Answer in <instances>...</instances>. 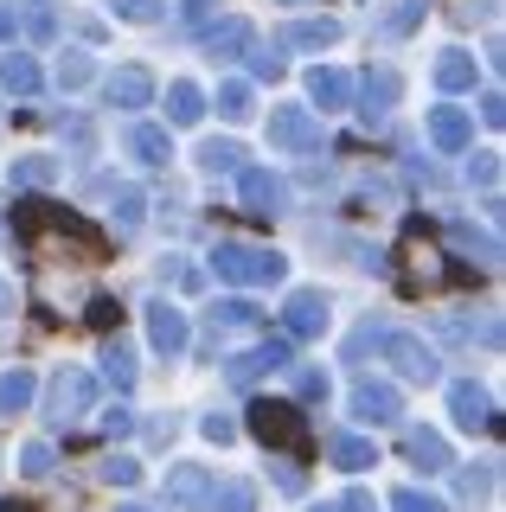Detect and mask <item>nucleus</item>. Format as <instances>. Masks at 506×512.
<instances>
[{
	"label": "nucleus",
	"instance_id": "33",
	"mask_svg": "<svg viewBox=\"0 0 506 512\" xmlns=\"http://www.w3.org/2000/svg\"><path fill=\"white\" fill-rule=\"evenodd\" d=\"M109 7L122 13V20H135V26H148V20H161V0H109Z\"/></svg>",
	"mask_w": 506,
	"mask_h": 512
},
{
	"label": "nucleus",
	"instance_id": "6",
	"mask_svg": "<svg viewBox=\"0 0 506 512\" xmlns=\"http://www.w3.org/2000/svg\"><path fill=\"white\" fill-rule=\"evenodd\" d=\"M327 320H334V314H327V295H321V288H295L289 308H282V327H289L295 340H321Z\"/></svg>",
	"mask_w": 506,
	"mask_h": 512
},
{
	"label": "nucleus",
	"instance_id": "35",
	"mask_svg": "<svg viewBox=\"0 0 506 512\" xmlns=\"http://www.w3.org/2000/svg\"><path fill=\"white\" fill-rule=\"evenodd\" d=\"M391 506H398V512H449V506H442V500H430V493H417V487L391 493Z\"/></svg>",
	"mask_w": 506,
	"mask_h": 512
},
{
	"label": "nucleus",
	"instance_id": "21",
	"mask_svg": "<svg viewBox=\"0 0 506 512\" xmlns=\"http://www.w3.org/2000/svg\"><path fill=\"white\" fill-rule=\"evenodd\" d=\"M391 103H398V71H372L366 77V103H359V109H366V122H378Z\"/></svg>",
	"mask_w": 506,
	"mask_h": 512
},
{
	"label": "nucleus",
	"instance_id": "19",
	"mask_svg": "<svg viewBox=\"0 0 506 512\" xmlns=\"http://www.w3.org/2000/svg\"><path fill=\"white\" fill-rule=\"evenodd\" d=\"M0 84H7L13 96H33L39 90V64L26 52H7V58H0Z\"/></svg>",
	"mask_w": 506,
	"mask_h": 512
},
{
	"label": "nucleus",
	"instance_id": "24",
	"mask_svg": "<svg viewBox=\"0 0 506 512\" xmlns=\"http://www.w3.org/2000/svg\"><path fill=\"white\" fill-rule=\"evenodd\" d=\"M103 378L116 384V391H129V384H135V352L122 346V340H109V346H103Z\"/></svg>",
	"mask_w": 506,
	"mask_h": 512
},
{
	"label": "nucleus",
	"instance_id": "34",
	"mask_svg": "<svg viewBox=\"0 0 506 512\" xmlns=\"http://www.w3.org/2000/svg\"><path fill=\"white\" fill-rule=\"evenodd\" d=\"M20 468L33 474V480H45V474H52V448H45V442H26L20 448Z\"/></svg>",
	"mask_w": 506,
	"mask_h": 512
},
{
	"label": "nucleus",
	"instance_id": "36",
	"mask_svg": "<svg viewBox=\"0 0 506 512\" xmlns=\"http://www.w3.org/2000/svg\"><path fill=\"white\" fill-rule=\"evenodd\" d=\"M103 480H109V487H135V480H141V468H135L129 455H116V461H103Z\"/></svg>",
	"mask_w": 506,
	"mask_h": 512
},
{
	"label": "nucleus",
	"instance_id": "47",
	"mask_svg": "<svg viewBox=\"0 0 506 512\" xmlns=\"http://www.w3.org/2000/svg\"><path fill=\"white\" fill-rule=\"evenodd\" d=\"M0 512H33V506H20V500H0Z\"/></svg>",
	"mask_w": 506,
	"mask_h": 512
},
{
	"label": "nucleus",
	"instance_id": "14",
	"mask_svg": "<svg viewBox=\"0 0 506 512\" xmlns=\"http://www.w3.org/2000/svg\"><path fill=\"white\" fill-rule=\"evenodd\" d=\"M109 103H116V109H141V103H154V77L141 71V64H122V71L109 77Z\"/></svg>",
	"mask_w": 506,
	"mask_h": 512
},
{
	"label": "nucleus",
	"instance_id": "2",
	"mask_svg": "<svg viewBox=\"0 0 506 512\" xmlns=\"http://www.w3.org/2000/svg\"><path fill=\"white\" fill-rule=\"evenodd\" d=\"M212 269H218V282L257 288V282H276L282 276V256L276 250H257V244H218L212 250Z\"/></svg>",
	"mask_w": 506,
	"mask_h": 512
},
{
	"label": "nucleus",
	"instance_id": "48",
	"mask_svg": "<svg viewBox=\"0 0 506 512\" xmlns=\"http://www.w3.org/2000/svg\"><path fill=\"white\" fill-rule=\"evenodd\" d=\"M116 512H148V506H135V500H129V506H116Z\"/></svg>",
	"mask_w": 506,
	"mask_h": 512
},
{
	"label": "nucleus",
	"instance_id": "42",
	"mask_svg": "<svg viewBox=\"0 0 506 512\" xmlns=\"http://www.w3.org/2000/svg\"><path fill=\"white\" fill-rule=\"evenodd\" d=\"M295 384H302V397H327V378H321V372H302Z\"/></svg>",
	"mask_w": 506,
	"mask_h": 512
},
{
	"label": "nucleus",
	"instance_id": "40",
	"mask_svg": "<svg viewBox=\"0 0 506 512\" xmlns=\"http://www.w3.org/2000/svg\"><path fill=\"white\" fill-rule=\"evenodd\" d=\"M474 180L494 186V180H500V160H494V154H481V160H474Z\"/></svg>",
	"mask_w": 506,
	"mask_h": 512
},
{
	"label": "nucleus",
	"instance_id": "46",
	"mask_svg": "<svg viewBox=\"0 0 506 512\" xmlns=\"http://www.w3.org/2000/svg\"><path fill=\"white\" fill-rule=\"evenodd\" d=\"M7 32H13V13H7V7H0V39H7Z\"/></svg>",
	"mask_w": 506,
	"mask_h": 512
},
{
	"label": "nucleus",
	"instance_id": "9",
	"mask_svg": "<svg viewBox=\"0 0 506 512\" xmlns=\"http://www.w3.org/2000/svg\"><path fill=\"white\" fill-rule=\"evenodd\" d=\"M282 365H295V359H289V340H263V346L237 352V359L225 365V378H231V384H250L257 372H282Z\"/></svg>",
	"mask_w": 506,
	"mask_h": 512
},
{
	"label": "nucleus",
	"instance_id": "11",
	"mask_svg": "<svg viewBox=\"0 0 506 512\" xmlns=\"http://www.w3.org/2000/svg\"><path fill=\"white\" fill-rule=\"evenodd\" d=\"M308 96L321 103V116H334V109L353 103V77L334 71V64H314V71H308Z\"/></svg>",
	"mask_w": 506,
	"mask_h": 512
},
{
	"label": "nucleus",
	"instance_id": "32",
	"mask_svg": "<svg viewBox=\"0 0 506 512\" xmlns=\"http://www.w3.org/2000/svg\"><path fill=\"white\" fill-rule=\"evenodd\" d=\"M90 77H97V64H90L84 52H71L65 64H58V84H65V90H84V84H90Z\"/></svg>",
	"mask_w": 506,
	"mask_h": 512
},
{
	"label": "nucleus",
	"instance_id": "37",
	"mask_svg": "<svg viewBox=\"0 0 506 512\" xmlns=\"http://www.w3.org/2000/svg\"><path fill=\"white\" fill-rule=\"evenodd\" d=\"M116 218L122 224H141V192L135 186H116Z\"/></svg>",
	"mask_w": 506,
	"mask_h": 512
},
{
	"label": "nucleus",
	"instance_id": "23",
	"mask_svg": "<svg viewBox=\"0 0 506 512\" xmlns=\"http://www.w3.org/2000/svg\"><path fill=\"white\" fill-rule=\"evenodd\" d=\"M436 84L442 90H474V58L468 52H442L436 58Z\"/></svg>",
	"mask_w": 506,
	"mask_h": 512
},
{
	"label": "nucleus",
	"instance_id": "20",
	"mask_svg": "<svg viewBox=\"0 0 506 512\" xmlns=\"http://www.w3.org/2000/svg\"><path fill=\"white\" fill-rule=\"evenodd\" d=\"M410 461H417L423 474H442L449 468V442H442L436 429H417V436H410Z\"/></svg>",
	"mask_w": 506,
	"mask_h": 512
},
{
	"label": "nucleus",
	"instance_id": "15",
	"mask_svg": "<svg viewBox=\"0 0 506 512\" xmlns=\"http://www.w3.org/2000/svg\"><path fill=\"white\" fill-rule=\"evenodd\" d=\"M340 39V20H295V26H282V45H295V52H321V45H334Z\"/></svg>",
	"mask_w": 506,
	"mask_h": 512
},
{
	"label": "nucleus",
	"instance_id": "45",
	"mask_svg": "<svg viewBox=\"0 0 506 512\" xmlns=\"http://www.w3.org/2000/svg\"><path fill=\"white\" fill-rule=\"evenodd\" d=\"M7 308H13V288H7V282H0V314H7Z\"/></svg>",
	"mask_w": 506,
	"mask_h": 512
},
{
	"label": "nucleus",
	"instance_id": "38",
	"mask_svg": "<svg viewBox=\"0 0 506 512\" xmlns=\"http://www.w3.org/2000/svg\"><path fill=\"white\" fill-rule=\"evenodd\" d=\"M199 429H205V436H212V442H231V436H237V423H231V416H205Z\"/></svg>",
	"mask_w": 506,
	"mask_h": 512
},
{
	"label": "nucleus",
	"instance_id": "27",
	"mask_svg": "<svg viewBox=\"0 0 506 512\" xmlns=\"http://www.w3.org/2000/svg\"><path fill=\"white\" fill-rule=\"evenodd\" d=\"M26 404H33V372H7L0 378V416H13Z\"/></svg>",
	"mask_w": 506,
	"mask_h": 512
},
{
	"label": "nucleus",
	"instance_id": "16",
	"mask_svg": "<svg viewBox=\"0 0 506 512\" xmlns=\"http://www.w3.org/2000/svg\"><path fill=\"white\" fill-rule=\"evenodd\" d=\"M205 493H212V480H205V468H193V461H180V468L167 474V500L173 506H199Z\"/></svg>",
	"mask_w": 506,
	"mask_h": 512
},
{
	"label": "nucleus",
	"instance_id": "30",
	"mask_svg": "<svg viewBox=\"0 0 506 512\" xmlns=\"http://www.w3.org/2000/svg\"><path fill=\"white\" fill-rule=\"evenodd\" d=\"M218 109H225L231 122H244L250 109H257V96H250V84H225V90H218Z\"/></svg>",
	"mask_w": 506,
	"mask_h": 512
},
{
	"label": "nucleus",
	"instance_id": "7",
	"mask_svg": "<svg viewBox=\"0 0 506 512\" xmlns=\"http://www.w3.org/2000/svg\"><path fill=\"white\" fill-rule=\"evenodd\" d=\"M353 416H359V423H378V429H385V423H398V416H404V397L391 391V384L366 378V384H353Z\"/></svg>",
	"mask_w": 506,
	"mask_h": 512
},
{
	"label": "nucleus",
	"instance_id": "41",
	"mask_svg": "<svg viewBox=\"0 0 506 512\" xmlns=\"http://www.w3.org/2000/svg\"><path fill=\"white\" fill-rule=\"evenodd\" d=\"M103 429H109V436H129L135 416H129V410H109V416H103Z\"/></svg>",
	"mask_w": 506,
	"mask_h": 512
},
{
	"label": "nucleus",
	"instance_id": "28",
	"mask_svg": "<svg viewBox=\"0 0 506 512\" xmlns=\"http://www.w3.org/2000/svg\"><path fill=\"white\" fill-rule=\"evenodd\" d=\"M218 512H257V487L250 480H225V487H212Z\"/></svg>",
	"mask_w": 506,
	"mask_h": 512
},
{
	"label": "nucleus",
	"instance_id": "1",
	"mask_svg": "<svg viewBox=\"0 0 506 512\" xmlns=\"http://www.w3.org/2000/svg\"><path fill=\"white\" fill-rule=\"evenodd\" d=\"M250 436L263 448H282L289 461H302L308 455V416H302V404H270V397H257V404H250Z\"/></svg>",
	"mask_w": 506,
	"mask_h": 512
},
{
	"label": "nucleus",
	"instance_id": "4",
	"mask_svg": "<svg viewBox=\"0 0 506 512\" xmlns=\"http://www.w3.org/2000/svg\"><path fill=\"white\" fill-rule=\"evenodd\" d=\"M314 141H321V122H314L308 103H282V109H270V148L302 154V148H314Z\"/></svg>",
	"mask_w": 506,
	"mask_h": 512
},
{
	"label": "nucleus",
	"instance_id": "29",
	"mask_svg": "<svg viewBox=\"0 0 506 512\" xmlns=\"http://www.w3.org/2000/svg\"><path fill=\"white\" fill-rule=\"evenodd\" d=\"M237 154H244L237 141H205V148H199V167L205 173H237Z\"/></svg>",
	"mask_w": 506,
	"mask_h": 512
},
{
	"label": "nucleus",
	"instance_id": "39",
	"mask_svg": "<svg viewBox=\"0 0 506 512\" xmlns=\"http://www.w3.org/2000/svg\"><path fill=\"white\" fill-rule=\"evenodd\" d=\"M276 487L282 493H302V468H295V461H276Z\"/></svg>",
	"mask_w": 506,
	"mask_h": 512
},
{
	"label": "nucleus",
	"instance_id": "5",
	"mask_svg": "<svg viewBox=\"0 0 506 512\" xmlns=\"http://www.w3.org/2000/svg\"><path fill=\"white\" fill-rule=\"evenodd\" d=\"M45 404H52L58 423H77V416L97 404V378H90V372H58L52 391H45Z\"/></svg>",
	"mask_w": 506,
	"mask_h": 512
},
{
	"label": "nucleus",
	"instance_id": "26",
	"mask_svg": "<svg viewBox=\"0 0 506 512\" xmlns=\"http://www.w3.org/2000/svg\"><path fill=\"white\" fill-rule=\"evenodd\" d=\"M52 180H58V160H52V154L13 160V186H52Z\"/></svg>",
	"mask_w": 506,
	"mask_h": 512
},
{
	"label": "nucleus",
	"instance_id": "13",
	"mask_svg": "<svg viewBox=\"0 0 506 512\" xmlns=\"http://www.w3.org/2000/svg\"><path fill=\"white\" fill-rule=\"evenodd\" d=\"M148 340L161 346L167 359H173V352H186V314L173 308V301H154V308H148Z\"/></svg>",
	"mask_w": 506,
	"mask_h": 512
},
{
	"label": "nucleus",
	"instance_id": "25",
	"mask_svg": "<svg viewBox=\"0 0 506 512\" xmlns=\"http://www.w3.org/2000/svg\"><path fill=\"white\" fill-rule=\"evenodd\" d=\"M167 116H173V122H199V116H205L199 84H167Z\"/></svg>",
	"mask_w": 506,
	"mask_h": 512
},
{
	"label": "nucleus",
	"instance_id": "49",
	"mask_svg": "<svg viewBox=\"0 0 506 512\" xmlns=\"http://www.w3.org/2000/svg\"><path fill=\"white\" fill-rule=\"evenodd\" d=\"M314 512H334V506H314Z\"/></svg>",
	"mask_w": 506,
	"mask_h": 512
},
{
	"label": "nucleus",
	"instance_id": "44",
	"mask_svg": "<svg viewBox=\"0 0 506 512\" xmlns=\"http://www.w3.org/2000/svg\"><path fill=\"white\" fill-rule=\"evenodd\" d=\"M462 493H468V500H474V493H487V468H481V474L468 468V474H462Z\"/></svg>",
	"mask_w": 506,
	"mask_h": 512
},
{
	"label": "nucleus",
	"instance_id": "31",
	"mask_svg": "<svg viewBox=\"0 0 506 512\" xmlns=\"http://www.w3.org/2000/svg\"><path fill=\"white\" fill-rule=\"evenodd\" d=\"M250 320H257V308H250V301H237V295L212 308V327H225V333H231V327H250Z\"/></svg>",
	"mask_w": 506,
	"mask_h": 512
},
{
	"label": "nucleus",
	"instance_id": "17",
	"mask_svg": "<svg viewBox=\"0 0 506 512\" xmlns=\"http://www.w3.org/2000/svg\"><path fill=\"white\" fill-rule=\"evenodd\" d=\"M129 154H135V160H148V167H161V160L173 154L167 128H154V122H135V128H129Z\"/></svg>",
	"mask_w": 506,
	"mask_h": 512
},
{
	"label": "nucleus",
	"instance_id": "3",
	"mask_svg": "<svg viewBox=\"0 0 506 512\" xmlns=\"http://www.w3.org/2000/svg\"><path fill=\"white\" fill-rule=\"evenodd\" d=\"M378 346H385V359L398 365V372L410 378V384H436V346H423L417 333H378Z\"/></svg>",
	"mask_w": 506,
	"mask_h": 512
},
{
	"label": "nucleus",
	"instance_id": "18",
	"mask_svg": "<svg viewBox=\"0 0 506 512\" xmlns=\"http://www.w3.org/2000/svg\"><path fill=\"white\" fill-rule=\"evenodd\" d=\"M327 455H334L340 474H359V468H372V461H378V448L366 436H334V442H327Z\"/></svg>",
	"mask_w": 506,
	"mask_h": 512
},
{
	"label": "nucleus",
	"instance_id": "22",
	"mask_svg": "<svg viewBox=\"0 0 506 512\" xmlns=\"http://www.w3.org/2000/svg\"><path fill=\"white\" fill-rule=\"evenodd\" d=\"M205 45H212V58H237L250 45V20H218L212 32H205Z\"/></svg>",
	"mask_w": 506,
	"mask_h": 512
},
{
	"label": "nucleus",
	"instance_id": "8",
	"mask_svg": "<svg viewBox=\"0 0 506 512\" xmlns=\"http://www.w3.org/2000/svg\"><path fill=\"white\" fill-rule=\"evenodd\" d=\"M237 199H244V212L270 218V212H282V180L263 167H237Z\"/></svg>",
	"mask_w": 506,
	"mask_h": 512
},
{
	"label": "nucleus",
	"instance_id": "10",
	"mask_svg": "<svg viewBox=\"0 0 506 512\" xmlns=\"http://www.w3.org/2000/svg\"><path fill=\"white\" fill-rule=\"evenodd\" d=\"M430 141H436L442 154H462L468 141H474L468 109H462V103H436V109H430Z\"/></svg>",
	"mask_w": 506,
	"mask_h": 512
},
{
	"label": "nucleus",
	"instance_id": "12",
	"mask_svg": "<svg viewBox=\"0 0 506 512\" xmlns=\"http://www.w3.org/2000/svg\"><path fill=\"white\" fill-rule=\"evenodd\" d=\"M449 410H455V423H462V429H494V397H487L481 384H468V378L449 391Z\"/></svg>",
	"mask_w": 506,
	"mask_h": 512
},
{
	"label": "nucleus",
	"instance_id": "43",
	"mask_svg": "<svg viewBox=\"0 0 506 512\" xmlns=\"http://www.w3.org/2000/svg\"><path fill=\"white\" fill-rule=\"evenodd\" d=\"M334 512H372V493H346V500Z\"/></svg>",
	"mask_w": 506,
	"mask_h": 512
}]
</instances>
